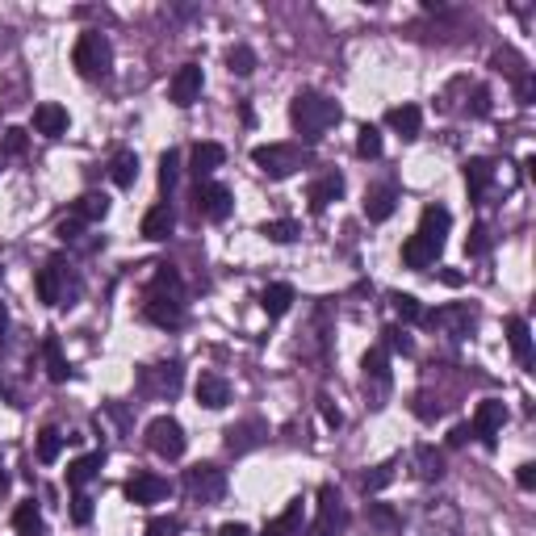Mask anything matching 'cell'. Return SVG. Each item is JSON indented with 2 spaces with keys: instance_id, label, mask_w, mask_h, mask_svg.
<instances>
[{
  "instance_id": "6da1fadb",
  "label": "cell",
  "mask_w": 536,
  "mask_h": 536,
  "mask_svg": "<svg viewBox=\"0 0 536 536\" xmlns=\"http://www.w3.org/2000/svg\"><path fill=\"white\" fill-rule=\"evenodd\" d=\"M289 122H293V130H298L306 143H318L331 126L340 122V105H335L331 96L315 93V88H302V93L289 101Z\"/></svg>"
},
{
  "instance_id": "7a4b0ae2",
  "label": "cell",
  "mask_w": 536,
  "mask_h": 536,
  "mask_svg": "<svg viewBox=\"0 0 536 536\" xmlns=\"http://www.w3.org/2000/svg\"><path fill=\"white\" fill-rule=\"evenodd\" d=\"M402 536H461V511L453 499H424L415 515L407 520V528H399Z\"/></svg>"
},
{
  "instance_id": "3957f363",
  "label": "cell",
  "mask_w": 536,
  "mask_h": 536,
  "mask_svg": "<svg viewBox=\"0 0 536 536\" xmlns=\"http://www.w3.org/2000/svg\"><path fill=\"white\" fill-rule=\"evenodd\" d=\"M71 63L80 71L84 80H101V76H110L113 68V46L105 34H80L76 38V51H71Z\"/></svg>"
},
{
  "instance_id": "277c9868",
  "label": "cell",
  "mask_w": 536,
  "mask_h": 536,
  "mask_svg": "<svg viewBox=\"0 0 536 536\" xmlns=\"http://www.w3.org/2000/svg\"><path fill=\"white\" fill-rule=\"evenodd\" d=\"M252 164L260 168L268 180H285L306 164V155H302V147H293V143H264V147L252 152Z\"/></svg>"
},
{
  "instance_id": "5b68a950",
  "label": "cell",
  "mask_w": 536,
  "mask_h": 536,
  "mask_svg": "<svg viewBox=\"0 0 536 536\" xmlns=\"http://www.w3.org/2000/svg\"><path fill=\"white\" fill-rule=\"evenodd\" d=\"M180 382H185L180 360H160V365H147V369L138 373V390H143L147 399H177Z\"/></svg>"
},
{
  "instance_id": "8992f818",
  "label": "cell",
  "mask_w": 536,
  "mask_h": 536,
  "mask_svg": "<svg viewBox=\"0 0 536 536\" xmlns=\"http://www.w3.org/2000/svg\"><path fill=\"white\" fill-rule=\"evenodd\" d=\"M147 449L160 453L164 461L185 457V427H180L172 415H155L152 424H147Z\"/></svg>"
},
{
  "instance_id": "52a82bcc",
  "label": "cell",
  "mask_w": 536,
  "mask_h": 536,
  "mask_svg": "<svg viewBox=\"0 0 536 536\" xmlns=\"http://www.w3.org/2000/svg\"><path fill=\"white\" fill-rule=\"evenodd\" d=\"M185 491H189L193 503H219L222 495H227V474H222L219 466H193L189 474H185Z\"/></svg>"
},
{
  "instance_id": "ba28073f",
  "label": "cell",
  "mask_w": 536,
  "mask_h": 536,
  "mask_svg": "<svg viewBox=\"0 0 536 536\" xmlns=\"http://www.w3.org/2000/svg\"><path fill=\"white\" fill-rule=\"evenodd\" d=\"M38 298L46 306H63V302H71L76 298V281H71V273L63 268V260H51L46 268L38 273Z\"/></svg>"
},
{
  "instance_id": "9c48e42d",
  "label": "cell",
  "mask_w": 536,
  "mask_h": 536,
  "mask_svg": "<svg viewBox=\"0 0 536 536\" xmlns=\"http://www.w3.org/2000/svg\"><path fill=\"white\" fill-rule=\"evenodd\" d=\"M503 424H507V402H499V399H482L478 402V411H474V436H478L486 449H495L499 441V432H503Z\"/></svg>"
},
{
  "instance_id": "30bf717a",
  "label": "cell",
  "mask_w": 536,
  "mask_h": 536,
  "mask_svg": "<svg viewBox=\"0 0 536 536\" xmlns=\"http://www.w3.org/2000/svg\"><path fill=\"white\" fill-rule=\"evenodd\" d=\"M344 507H340V495H335V486H323L318 491V515L310 524V536H340L344 532Z\"/></svg>"
},
{
  "instance_id": "8fae6325",
  "label": "cell",
  "mask_w": 536,
  "mask_h": 536,
  "mask_svg": "<svg viewBox=\"0 0 536 536\" xmlns=\"http://www.w3.org/2000/svg\"><path fill=\"white\" fill-rule=\"evenodd\" d=\"M193 202H197V214L210 219V222H222L227 214H231V206H235L231 189H227V185H214V180H202L197 193H193Z\"/></svg>"
},
{
  "instance_id": "7c38bea8",
  "label": "cell",
  "mask_w": 536,
  "mask_h": 536,
  "mask_svg": "<svg viewBox=\"0 0 536 536\" xmlns=\"http://www.w3.org/2000/svg\"><path fill=\"white\" fill-rule=\"evenodd\" d=\"M202 88H206V76H202V68H197V63H185V68H177L172 84H168V96H172V105L189 110L193 101L202 96Z\"/></svg>"
},
{
  "instance_id": "4fadbf2b",
  "label": "cell",
  "mask_w": 536,
  "mask_h": 536,
  "mask_svg": "<svg viewBox=\"0 0 536 536\" xmlns=\"http://www.w3.org/2000/svg\"><path fill=\"white\" fill-rule=\"evenodd\" d=\"M143 315L152 318L155 327H180L185 323V302H180V293H147Z\"/></svg>"
},
{
  "instance_id": "5bb4252c",
  "label": "cell",
  "mask_w": 536,
  "mask_h": 536,
  "mask_svg": "<svg viewBox=\"0 0 536 536\" xmlns=\"http://www.w3.org/2000/svg\"><path fill=\"white\" fill-rule=\"evenodd\" d=\"M126 499L135 503V507H152V503H164L168 499V478H160V474H135V478L126 482Z\"/></svg>"
},
{
  "instance_id": "9a60e30c",
  "label": "cell",
  "mask_w": 536,
  "mask_h": 536,
  "mask_svg": "<svg viewBox=\"0 0 536 536\" xmlns=\"http://www.w3.org/2000/svg\"><path fill=\"white\" fill-rule=\"evenodd\" d=\"M222 436H227V441H222V444H227V453L243 457V453H252L264 436H268V427H264L260 419H239V424H231Z\"/></svg>"
},
{
  "instance_id": "2e32d148",
  "label": "cell",
  "mask_w": 536,
  "mask_h": 536,
  "mask_svg": "<svg viewBox=\"0 0 536 536\" xmlns=\"http://www.w3.org/2000/svg\"><path fill=\"white\" fill-rule=\"evenodd\" d=\"M424 323H427V327L449 331L453 340H461V335H469V327H474L478 318H474V310H469V306H441V310H436V315H427Z\"/></svg>"
},
{
  "instance_id": "e0dca14e",
  "label": "cell",
  "mask_w": 536,
  "mask_h": 536,
  "mask_svg": "<svg viewBox=\"0 0 536 536\" xmlns=\"http://www.w3.org/2000/svg\"><path fill=\"white\" fill-rule=\"evenodd\" d=\"M449 227H453V214L444 206H427L424 214H419V239H427L432 248H444V239H449Z\"/></svg>"
},
{
  "instance_id": "ac0fdd59",
  "label": "cell",
  "mask_w": 536,
  "mask_h": 536,
  "mask_svg": "<svg viewBox=\"0 0 536 536\" xmlns=\"http://www.w3.org/2000/svg\"><path fill=\"white\" fill-rule=\"evenodd\" d=\"M197 402H202L206 411H222V407L231 402V382H227L222 373H202V377H197Z\"/></svg>"
},
{
  "instance_id": "d6986e66",
  "label": "cell",
  "mask_w": 536,
  "mask_h": 536,
  "mask_svg": "<svg viewBox=\"0 0 536 536\" xmlns=\"http://www.w3.org/2000/svg\"><path fill=\"white\" fill-rule=\"evenodd\" d=\"M68 126H71L68 110H63V105H55V101H42L38 110H34V130H38V135L59 138V135H68Z\"/></svg>"
},
{
  "instance_id": "ffe728a7",
  "label": "cell",
  "mask_w": 536,
  "mask_h": 536,
  "mask_svg": "<svg viewBox=\"0 0 536 536\" xmlns=\"http://www.w3.org/2000/svg\"><path fill=\"white\" fill-rule=\"evenodd\" d=\"M399 210V189L394 185H377V189L365 193V219L369 222H385Z\"/></svg>"
},
{
  "instance_id": "44dd1931",
  "label": "cell",
  "mask_w": 536,
  "mask_h": 536,
  "mask_svg": "<svg viewBox=\"0 0 536 536\" xmlns=\"http://www.w3.org/2000/svg\"><path fill=\"white\" fill-rule=\"evenodd\" d=\"M491 185H495V164H491V160H469V164H466V189H469V202H486Z\"/></svg>"
},
{
  "instance_id": "7402d4cb",
  "label": "cell",
  "mask_w": 536,
  "mask_h": 536,
  "mask_svg": "<svg viewBox=\"0 0 536 536\" xmlns=\"http://www.w3.org/2000/svg\"><path fill=\"white\" fill-rule=\"evenodd\" d=\"M302 524H306V507H302V499H293L276 520L264 524V536H302Z\"/></svg>"
},
{
  "instance_id": "603a6c76",
  "label": "cell",
  "mask_w": 536,
  "mask_h": 536,
  "mask_svg": "<svg viewBox=\"0 0 536 536\" xmlns=\"http://www.w3.org/2000/svg\"><path fill=\"white\" fill-rule=\"evenodd\" d=\"M298 302V293H293V285H285V281H276V285H264L260 293V310L268 318H281L289 315V306Z\"/></svg>"
},
{
  "instance_id": "cb8c5ba5",
  "label": "cell",
  "mask_w": 536,
  "mask_h": 536,
  "mask_svg": "<svg viewBox=\"0 0 536 536\" xmlns=\"http://www.w3.org/2000/svg\"><path fill=\"white\" fill-rule=\"evenodd\" d=\"M306 197H310V210H327L331 202H340V197H344V177H340V172L318 177L315 185H310V193H306Z\"/></svg>"
},
{
  "instance_id": "d4e9b609",
  "label": "cell",
  "mask_w": 536,
  "mask_h": 536,
  "mask_svg": "<svg viewBox=\"0 0 536 536\" xmlns=\"http://www.w3.org/2000/svg\"><path fill=\"white\" fill-rule=\"evenodd\" d=\"M385 126L402 138H419V126H424V113L419 105H394V110L385 113Z\"/></svg>"
},
{
  "instance_id": "484cf974",
  "label": "cell",
  "mask_w": 536,
  "mask_h": 536,
  "mask_svg": "<svg viewBox=\"0 0 536 536\" xmlns=\"http://www.w3.org/2000/svg\"><path fill=\"white\" fill-rule=\"evenodd\" d=\"M222 160H227V147H222V143H197L189 152V164H193V172H197V180H206L214 168H222Z\"/></svg>"
},
{
  "instance_id": "4316f807",
  "label": "cell",
  "mask_w": 536,
  "mask_h": 536,
  "mask_svg": "<svg viewBox=\"0 0 536 536\" xmlns=\"http://www.w3.org/2000/svg\"><path fill=\"white\" fill-rule=\"evenodd\" d=\"M172 227H177V214L168 206H155L143 214V239H152V243H160V239H168L172 235Z\"/></svg>"
},
{
  "instance_id": "83f0119b",
  "label": "cell",
  "mask_w": 536,
  "mask_h": 536,
  "mask_svg": "<svg viewBox=\"0 0 536 536\" xmlns=\"http://www.w3.org/2000/svg\"><path fill=\"white\" fill-rule=\"evenodd\" d=\"M101 466H105V453H88V457H76L68 466V486H76V491H84L88 482L101 474Z\"/></svg>"
},
{
  "instance_id": "f1b7e54d",
  "label": "cell",
  "mask_w": 536,
  "mask_h": 536,
  "mask_svg": "<svg viewBox=\"0 0 536 536\" xmlns=\"http://www.w3.org/2000/svg\"><path fill=\"white\" fill-rule=\"evenodd\" d=\"M436 256H441V248H432V243L419 239V235H411V239L402 243V264H407V268H432Z\"/></svg>"
},
{
  "instance_id": "f546056e",
  "label": "cell",
  "mask_w": 536,
  "mask_h": 536,
  "mask_svg": "<svg viewBox=\"0 0 536 536\" xmlns=\"http://www.w3.org/2000/svg\"><path fill=\"white\" fill-rule=\"evenodd\" d=\"M415 474H419L424 482H441L444 478V453L441 449L419 444V449H415Z\"/></svg>"
},
{
  "instance_id": "4dcf8cb0",
  "label": "cell",
  "mask_w": 536,
  "mask_h": 536,
  "mask_svg": "<svg viewBox=\"0 0 536 536\" xmlns=\"http://www.w3.org/2000/svg\"><path fill=\"white\" fill-rule=\"evenodd\" d=\"M507 344H511V352H515V360H520V365H528V360H532V331H528V323H524V318H507Z\"/></svg>"
},
{
  "instance_id": "1f68e13d",
  "label": "cell",
  "mask_w": 536,
  "mask_h": 536,
  "mask_svg": "<svg viewBox=\"0 0 536 536\" xmlns=\"http://www.w3.org/2000/svg\"><path fill=\"white\" fill-rule=\"evenodd\" d=\"M360 369H365V382L373 385H390V357H385V348H369L365 352V360H360Z\"/></svg>"
},
{
  "instance_id": "d6a6232c",
  "label": "cell",
  "mask_w": 536,
  "mask_h": 536,
  "mask_svg": "<svg viewBox=\"0 0 536 536\" xmlns=\"http://www.w3.org/2000/svg\"><path fill=\"white\" fill-rule=\"evenodd\" d=\"M71 214L84 219V227H88V222H101L105 214H110V197H105V193H84L80 202L71 206Z\"/></svg>"
},
{
  "instance_id": "836d02e7",
  "label": "cell",
  "mask_w": 536,
  "mask_h": 536,
  "mask_svg": "<svg viewBox=\"0 0 536 536\" xmlns=\"http://www.w3.org/2000/svg\"><path fill=\"white\" fill-rule=\"evenodd\" d=\"M110 177L118 189H130L138 180V155L135 152H118L113 155V164H110Z\"/></svg>"
},
{
  "instance_id": "e575fe53",
  "label": "cell",
  "mask_w": 536,
  "mask_h": 536,
  "mask_svg": "<svg viewBox=\"0 0 536 536\" xmlns=\"http://www.w3.org/2000/svg\"><path fill=\"white\" fill-rule=\"evenodd\" d=\"M42 357H46V373H51V382H68V357H63V348H59L55 335H46L42 340Z\"/></svg>"
},
{
  "instance_id": "d590c367",
  "label": "cell",
  "mask_w": 536,
  "mask_h": 536,
  "mask_svg": "<svg viewBox=\"0 0 536 536\" xmlns=\"http://www.w3.org/2000/svg\"><path fill=\"white\" fill-rule=\"evenodd\" d=\"M13 528H17V536H42L46 532V528H42V511L34 507V503H17Z\"/></svg>"
},
{
  "instance_id": "8d00e7d4",
  "label": "cell",
  "mask_w": 536,
  "mask_h": 536,
  "mask_svg": "<svg viewBox=\"0 0 536 536\" xmlns=\"http://www.w3.org/2000/svg\"><path fill=\"white\" fill-rule=\"evenodd\" d=\"M369 524L377 528V532H385V536H399L402 515L390 507V503H369Z\"/></svg>"
},
{
  "instance_id": "74e56055",
  "label": "cell",
  "mask_w": 536,
  "mask_h": 536,
  "mask_svg": "<svg viewBox=\"0 0 536 536\" xmlns=\"http://www.w3.org/2000/svg\"><path fill=\"white\" fill-rule=\"evenodd\" d=\"M390 306H394V315H399L402 323H424V318H427L424 302H419L415 293H394V298H390Z\"/></svg>"
},
{
  "instance_id": "f35d334b",
  "label": "cell",
  "mask_w": 536,
  "mask_h": 536,
  "mask_svg": "<svg viewBox=\"0 0 536 536\" xmlns=\"http://www.w3.org/2000/svg\"><path fill=\"white\" fill-rule=\"evenodd\" d=\"M59 453H63V432L42 427V432H38V461H42V466H51V461H59Z\"/></svg>"
},
{
  "instance_id": "ab89813d",
  "label": "cell",
  "mask_w": 536,
  "mask_h": 536,
  "mask_svg": "<svg viewBox=\"0 0 536 536\" xmlns=\"http://www.w3.org/2000/svg\"><path fill=\"white\" fill-rule=\"evenodd\" d=\"M394 482V461H385V466H373L365 478H360V491L365 495H377V491H385Z\"/></svg>"
},
{
  "instance_id": "60d3db41",
  "label": "cell",
  "mask_w": 536,
  "mask_h": 536,
  "mask_svg": "<svg viewBox=\"0 0 536 536\" xmlns=\"http://www.w3.org/2000/svg\"><path fill=\"white\" fill-rule=\"evenodd\" d=\"M227 68H231L235 76H252V71H256V51L243 46V42L231 46V51H227Z\"/></svg>"
},
{
  "instance_id": "b9f144b4",
  "label": "cell",
  "mask_w": 536,
  "mask_h": 536,
  "mask_svg": "<svg viewBox=\"0 0 536 536\" xmlns=\"http://www.w3.org/2000/svg\"><path fill=\"white\" fill-rule=\"evenodd\" d=\"M357 155L360 160H377L382 155V130L377 126H360L357 130Z\"/></svg>"
},
{
  "instance_id": "7bdbcfd3",
  "label": "cell",
  "mask_w": 536,
  "mask_h": 536,
  "mask_svg": "<svg viewBox=\"0 0 536 536\" xmlns=\"http://www.w3.org/2000/svg\"><path fill=\"white\" fill-rule=\"evenodd\" d=\"M260 235L268 239V243H293L298 239V222L293 219H276V222H264Z\"/></svg>"
},
{
  "instance_id": "ee69618b",
  "label": "cell",
  "mask_w": 536,
  "mask_h": 536,
  "mask_svg": "<svg viewBox=\"0 0 536 536\" xmlns=\"http://www.w3.org/2000/svg\"><path fill=\"white\" fill-rule=\"evenodd\" d=\"M177 177H180V152H164L160 155V189L172 193Z\"/></svg>"
},
{
  "instance_id": "f6af8a7d",
  "label": "cell",
  "mask_w": 536,
  "mask_h": 536,
  "mask_svg": "<svg viewBox=\"0 0 536 536\" xmlns=\"http://www.w3.org/2000/svg\"><path fill=\"white\" fill-rule=\"evenodd\" d=\"M26 147H29V135L21 130V126H9L4 138H0V152L4 155H26Z\"/></svg>"
},
{
  "instance_id": "bcb514c9",
  "label": "cell",
  "mask_w": 536,
  "mask_h": 536,
  "mask_svg": "<svg viewBox=\"0 0 536 536\" xmlns=\"http://www.w3.org/2000/svg\"><path fill=\"white\" fill-rule=\"evenodd\" d=\"M495 68H499V71H507V76H511L515 84H520L524 76H528V71H524V59H520V55H511V51H499V55H495Z\"/></svg>"
},
{
  "instance_id": "7dc6e473",
  "label": "cell",
  "mask_w": 536,
  "mask_h": 536,
  "mask_svg": "<svg viewBox=\"0 0 536 536\" xmlns=\"http://www.w3.org/2000/svg\"><path fill=\"white\" fill-rule=\"evenodd\" d=\"M71 524H80V528H88V524H93V499L84 495V491L71 499Z\"/></svg>"
},
{
  "instance_id": "c3c4849f",
  "label": "cell",
  "mask_w": 536,
  "mask_h": 536,
  "mask_svg": "<svg viewBox=\"0 0 536 536\" xmlns=\"http://www.w3.org/2000/svg\"><path fill=\"white\" fill-rule=\"evenodd\" d=\"M177 532H180L177 515H155V520L147 524V536H177Z\"/></svg>"
},
{
  "instance_id": "681fc988",
  "label": "cell",
  "mask_w": 536,
  "mask_h": 536,
  "mask_svg": "<svg viewBox=\"0 0 536 536\" xmlns=\"http://www.w3.org/2000/svg\"><path fill=\"white\" fill-rule=\"evenodd\" d=\"M382 335H385V344H390V348H394V352H402V357H407V352H411V335H407V331H402V327H385L382 331Z\"/></svg>"
},
{
  "instance_id": "f907efd6",
  "label": "cell",
  "mask_w": 536,
  "mask_h": 536,
  "mask_svg": "<svg viewBox=\"0 0 536 536\" xmlns=\"http://www.w3.org/2000/svg\"><path fill=\"white\" fill-rule=\"evenodd\" d=\"M491 248V235H486V227H474L466 239V256H482V252Z\"/></svg>"
},
{
  "instance_id": "816d5d0a",
  "label": "cell",
  "mask_w": 536,
  "mask_h": 536,
  "mask_svg": "<svg viewBox=\"0 0 536 536\" xmlns=\"http://www.w3.org/2000/svg\"><path fill=\"white\" fill-rule=\"evenodd\" d=\"M411 411L419 415V419H427V424H432V419L441 415V402H432L427 394H415V399H411Z\"/></svg>"
},
{
  "instance_id": "f5cc1de1",
  "label": "cell",
  "mask_w": 536,
  "mask_h": 536,
  "mask_svg": "<svg viewBox=\"0 0 536 536\" xmlns=\"http://www.w3.org/2000/svg\"><path fill=\"white\" fill-rule=\"evenodd\" d=\"M80 231H84V219H76V214H68V219H59V227H55L59 239H76Z\"/></svg>"
},
{
  "instance_id": "db71d44e",
  "label": "cell",
  "mask_w": 536,
  "mask_h": 536,
  "mask_svg": "<svg viewBox=\"0 0 536 536\" xmlns=\"http://www.w3.org/2000/svg\"><path fill=\"white\" fill-rule=\"evenodd\" d=\"M318 415H323V424H327V427L344 424V415H340V407H331V399H318Z\"/></svg>"
},
{
  "instance_id": "11a10c76",
  "label": "cell",
  "mask_w": 536,
  "mask_h": 536,
  "mask_svg": "<svg viewBox=\"0 0 536 536\" xmlns=\"http://www.w3.org/2000/svg\"><path fill=\"white\" fill-rule=\"evenodd\" d=\"M469 113H474V118H486V113H491V93H486V88H474V105H469Z\"/></svg>"
},
{
  "instance_id": "9f6ffc18",
  "label": "cell",
  "mask_w": 536,
  "mask_h": 536,
  "mask_svg": "<svg viewBox=\"0 0 536 536\" xmlns=\"http://www.w3.org/2000/svg\"><path fill=\"white\" fill-rule=\"evenodd\" d=\"M515 482H520V491H532L536 486V466L532 461H524V466L515 469Z\"/></svg>"
},
{
  "instance_id": "6f0895ef",
  "label": "cell",
  "mask_w": 536,
  "mask_h": 536,
  "mask_svg": "<svg viewBox=\"0 0 536 536\" xmlns=\"http://www.w3.org/2000/svg\"><path fill=\"white\" fill-rule=\"evenodd\" d=\"M469 436H474V427H469V424H457L453 432H449V449H461Z\"/></svg>"
},
{
  "instance_id": "680465c9",
  "label": "cell",
  "mask_w": 536,
  "mask_h": 536,
  "mask_svg": "<svg viewBox=\"0 0 536 536\" xmlns=\"http://www.w3.org/2000/svg\"><path fill=\"white\" fill-rule=\"evenodd\" d=\"M219 536H252V528H248V524H222V528H219Z\"/></svg>"
},
{
  "instance_id": "91938a15",
  "label": "cell",
  "mask_w": 536,
  "mask_h": 536,
  "mask_svg": "<svg viewBox=\"0 0 536 536\" xmlns=\"http://www.w3.org/2000/svg\"><path fill=\"white\" fill-rule=\"evenodd\" d=\"M9 331V310H4V302H0V335Z\"/></svg>"
},
{
  "instance_id": "94428289",
  "label": "cell",
  "mask_w": 536,
  "mask_h": 536,
  "mask_svg": "<svg viewBox=\"0 0 536 536\" xmlns=\"http://www.w3.org/2000/svg\"><path fill=\"white\" fill-rule=\"evenodd\" d=\"M9 491V474H4V466H0V495Z\"/></svg>"
}]
</instances>
